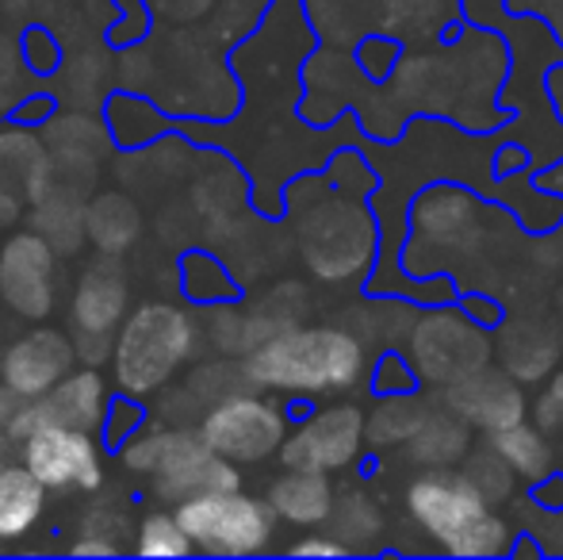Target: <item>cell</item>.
<instances>
[{"instance_id": "cell-1", "label": "cell", "mask_w": 563, "mask_h": 560, "mask_svg": "<svg viewBox=\"0 0 563 560\" xmlns=\"http://www.w3.org/2000/svg\"><path fill=\"white\" fill-rule=\"evenodd\" d=\"M364 369V345L356 334L338 327H291L245 353V373L257 388L296 392H338L356 384Z\"/></svg>"}, {"instance_id": "cell-2", "label": "cell", "mask_w": 563, "mask_h": 560, "mask_svg": "<svg viewBox=\"0 0 563 560\" xmlns=\"http://www.w3.org/2000/svg\"><path fill=\"white\" fill-rule=\"evenodd\" d=\"M196 327L173 304H142L123 319L115 338V384L126 396H150L188 361Z\"/></svg>"}, {"instance_id": "cell-3", "label": "cell", "mask_w": 563, "mask_h": 560, "mask_svg": "<svg viewBox=\"0 0 563 560\" xmlns=\"http://www.w3.org/2000/svg\"><path fill=\"white\" fill-rule=\"evenodd\" d=\"M123 461L131 472L150 476L154 492L165 503H185L203 492H230L238 487V469L223 453L200 438V430H157L142 433L123 449Z\"/></svg>"}, {"instance_id": "cell-4", "label": "cell", "mask_w": 563, "mask_h": 560, "mask_svg": "<svg viewBox=\"0 0 563 560\" xmlns=\"http://www.w3.org/2000/svg\"><path fill=\"white\" fill-rule=\"evenodd\" d=\"M177 523L192 538L196 549L216 557L261 553L273 538V507L250 499L238 487L230 492H203L177 503Z\"/></svg>"}, {"instance_id": "cell-5", "label": "cell", "mask_w": 563, "mask_h": 560, "mask_svg": "<svg viewBox=\"0 0 563 560\" xmlns=\"http://www.w3.org/2000/svg\"><path fill=\"white\" fill-rule=\"evenodd\" d=\"M299 242H303V262L311 265L314 277L345 281V277H356V273L372 262L376 231H372V219L364 216L356 204L330 200V204H319V208L303 219Z\"/></svg>"}, {"instance_id": "cell-6", "label": "cell", "mask_w": 563, "mask_h": 560, "mask_svg": "<svg viewBox=\"0 0 563 560\" xmlns=\"http://www.w3.org/2000/svg\"><path fill=\"white\" fill-rule=\"evenodd\" d=\"M200 438L208 441L216 453H223L234 464H257L280 453L284 438H288V422L273 404L257 396H227L211 404V411L200 422Z\"/></svg>"}, {"instance_id": "cell-7", "label": "cell", "mask_w": 563, "mask_h": 560, "mask_svg": "<svg viewBox=\"0 0 563 560\" xmlns=\"http://www.w3.org/2000/svg\"><path fill=\"white\" fill-rule=\"evenodd\" d=\"M487 358V334L456 311H433L426 319H418L415 330H410V361H415L418 376L430 384H441V388L483 369Z\"/></svg>"}, {"instance_id": "cell-8", "label": "cell", "mask_w": 563, "mask_h": 560, "mask_svg": "<svg viewBox=\"0 0 563 560\" xmlns=\"http://www.w3.org/2000/svg\"><path fill=\"white\" fill-rule=\"evenodd\" d=\"M407 507H410V515L418 518V526H422L430 538H438V546L449 553L460 534L487 515L490 503L483 499V492L464 472L430 469L426 476H418L415 484H410Z\"/></svg>"}, {"instance_id": "cell-9", "label": "cell", "mask_w": 563, "mask_h": 560, "mask_svg": "<svg viewBox=\"0 0 563 560\" xmlns=\"http://www.w3.org/2000/svg\"><path fill=\"white\" fill-rule=\"evenodd\" d=\"M54 254L58 250L38 231H23L0 246V299L20 319H46L58 299L54 284Z\"/></svg>"}, {"instance_id": "cell-10", "label": "cell", "mask_w": 563, "mask_h": 560, "mask_svg": "<svg viewBox=\"0 0 563 560\" xmlns=\"http://www.w3.org/2000/svg\"><path fill=\"white\" fill-rule=\"evenodd\" d=\"M364 441H368V422H364L361 407H327V411L311 415L291 438H284L280 461L284 469L334 472L356 461Z\"/></svg>"}, {"instance_id": "cell-11", "label": "cell", "mask_w": 563, "mask_h": 560, "mask_svg": "<svg viewBox=\"0 0 563 560\" xmlns=\"http://www.w3.org/2000/svg\"><path fill=\"white\" fill-rule=\"evenodd\" d=\"M104 411H108L104 376L89 365V369H81V373H69L66 381H58L46 396L23 404V411L8 426V438L23 441L27 433H35L38 426H74V430L92 433L104 422Z\"/></svg>"}, {"instance_id": "cell-12", "label": "cell", "mask_w": 563, "mask_h": 560, "mask_svg": "<svg viewBox=\"0 0 563 560\" xmlns=\"http://www.w3.org/2000/svg\"><path fill=\"white\" fill-rule=\"evenodd\" d=\"M23 464L43 480L46 487H100V449L89 430L74 426H38L23 438Z\"/></svg>"}, {"instance_id": "cell-13", "label": "cell", "mask_w": 563, "mask_h": 560, "mask_svg": "<svg viewBox=\"0 0 563 560\" xmlns=\"http://www.w3.org/2000/svg\"><path fill=\"white\" fill-rule=\"evenodd\" d=\"M445 407H452L467 426H479L483 433L526 422V396L518 388V376L490 365L445 384Z\"/></svg>"}, {"instance_id": "cell-14", "label": "cell", "mask_w": 563, "mask_h": 560, "mask_svg": "<svg viewBox=\"0 0 563 560\" xmlns=\"http://www.w3.org/2000/svg\"><path fill=\"white\" fill-rule=\"evenodd\" d=\"M74 358H77V342H69L62 330H31L20 342L8 345L0 376L23 399H38L74 373Z\"/></svg>"}, {"instance_id": "cell-15", "label": "cell", "mask_w": 563, "mask_h": 560, "mask_svg": "<svg viewBox=\"0 0 563 560\" xmlns=\"http://www.w3.org/2000/svg\"><path fill=\"white\" fill-rule=\"evenodd\" d=\"M126 299H131V284L126 273L119 270L115 254H104L81 273L74 292V322L77 330L89 334H112L119 322L126 319Z\"/></svg>"}, {"instance_id": "cell-16", "label": "cell", "mask_w": 563, "mask_h": 560, "mask_svg": "<svg viewBox=\"0 0 563 560\" xmlns=\"http://www.w3.org/2000/svg\"><path fill=\"white\" fill-rule=\"evenodd\" d=\"M418 234L441 250H464L479 234V216L475 204L460 188H433L418 200L415 208Z\"/></svg>"}, {"instance_id": "cell-17", "label": "cell", "mask_w": 563, "mask_h": 560, "mask_svg": "<svg viewBox=\"0 0 563 560\" xmlns=\"http://www.w3.org/2000/svg\"><path fill=\"white\" fill-rule=\"evenodd\" d=\"M0 188L31 204L51 193V154L31 131H0Z\"/></svg>"}, {"instance_id": "cell-18", "label": "cell", "mask_w": 563, "mask_h": 560, "mask_svg": "<svg viewBox=\"0 0 563 560\" xmlns=\"http://www.w3.org/2000/svg\"><path fill=\"white\" fill-rule=\"evenodd\" d=\"M268 507L291 526H319L334 510V487H330L327 472L288 469L268 487Z\"/></svg>"}, {"instance_id": "cell-19", "label": "cell", "mask_w": 563, "mask_h": 560, "mask_svg": "<svg viewBox=\"0 0 563 560\" xmlns=\"http://www.w3.org/2000/svg\"><path fill=\"white\" fill-rule=\"evenodd\" d=\"M498 353H503V369L514 373L518 381H541L556 369L560 342L544 322L537 319H510L498 334Z\"/></svg>"}, {"instance_id": "cell-20", "label": "cell", "mask_w": 563, "mask_h": 560, "mask_svg": "<svg viewBox=\"0 0 563 560\" xmlns=\"http://www.w3.org/2000/svg\"><path fill=\"white\" fill-rule=\"evenodd\" d=\"M467 422L452 407H430L418 430L407 438V457L426 469H449L467 457Z\"/></svg>"}, {"instance_id": "cell-21", "label": "cell", "mask_w": 563, "mask_h": 560, "mask_svg": "<svg viewBox=\"0 0 563 560\" xmlns=\"http://www.w3.org/2000/svg\"><path fill=\"white\" fill-rule=\"evenodd\" d=\"M46 503V484L27 469H0V541L23 538L38 523Z\"/></svg>"}, {"instance_id": "cell-22", "label": "cell", "mask_w": 563, "mask_h": 560, "mask_svg": "<svg viewBox=\"0 0 563 560\" xmlns=\"http://www.w3.org/2000/svg\"><path fill=\"white\" fill-rule=\"evenodd\" d=\"M85 231H89V242L100 250V254L119 257L142 231L139 208H134L126 196L104 193L85 208Z\"/></svg>"}, {"instance_id": "cell-23", "label": "cell", "mask_w": 563, "mask_h": 560, "mask_svg": "<svg viewBox=\"0 0 563 560\" xmlns=\"http://www.w3.org/2000/svg\"><path fill=\"white\" fill-rule=\"evenodd\" d=\"M487 441L514 464L518 476L529 480V484H541V480L552 476V446L541 426L514 422V426H506V430H490Z\"/></svg>"}, {"instance_id": "cell-24", "label": "cell", "mask_w": 563, "mask_h": 560, "mask_svg": "<svg viewBox=\"0 0 563 560\" xmlns=\"http://www.w3.org/2000/svg\"><path fill=\"white\" fill-rule=\"evenodd\" d=\"M35 231L58 254H77L81 242L89 239V231H85V208L77 200H69V196H43L35 208Z\"/></svg>"}, {"instance_id": "cell-25", "label": "cell", "mask_w": 563, "mask_h": 560, "mask_svg": "<svg viewBox=\"0 0 563 560\" xmlns=\"http://www.w3.org/2000/svg\"><path fill=\"white\" fill-rule=\"evenodd\" d=\"M330 526H334V538L341 541L345 549H368L372 541L379 538V510L372 507L368 495L361 492H349L334 499V510H330Z\"/></svg>"}, {"instance_id": "cell-26", "label": "cell", "mask_w": 563, "mask_h": 560, "mask_svg": "<svg viewBox=\"0 0 563 560\" xmlns=\"http://www.w3.org/2000/svg\"><path fill=\"white\" fill-rule=\"evenodd\" d=\"M426 411H430V404H422V399L407 396V392H395L387 404L376 407V415L368 419V441L372 446H399V441H407L410 433L418 430V422L426 419Z\"/></svg>"}, {"instance_id": "cell-27", "label": "cell", "mask_w": 563, "mask_h": 560, "mask_svg": "<svg viewBox=\"0 0 563 560\" xmlns=\"http://www.w3.org/2000/svg\"><path fill=\"white\" fill-rule=\"evenodd\" d=\"M460 472H464V476L479 487L483 499H487L490 507L510 499L514 484H518V472H514V464L506 461V457L498 453L490 441L483 449H472V453L464 457V469H460Z\"/></svg>"}, {"instance_id": "cell-28", "label": "cell", "mask_w": 563, "mask_h": 560, "mask_svg": "<svg viewBox=\"0 0 563 560\" xmlns=\"http://www.w3.org/2000/svg\"><path fill=\"white\" fill-rule=\"evenodd\" d=\"M134 549H139L142 557H185V553H192L196 546L185 534V526L177 523V515H150V518H142Z\"/></svg>"}, {"instance_id": "cell-29", "label": "cell", "mask_w": 563, "mask_h": 560, "mask_svg": "<svg viewBox=\"0 0 563 560\" xmlns=\"http://www.w3.org/2000/svg\"><path fill=\"white\" fill-rule=\"evenodd\" d=\"M115 353L112 334H89V330H77V358L89 361V365H100Z\"/></svg>"}, {"instance_id": "cell-30", "label": "cell", "mask_w": 563, "mask_h": 560, "mask_svg": "<svg viewBox=\"0 0 563 560\" xmlns=\"http://www.w3.org/2000/svg\"><path fill=\"white\" fill-rule=\"evenodd\" d=\"M379 373L387 376V381H376V388L379 392H387V388H395V392H407L410 384H415V376H410V369H407V361L402 358H384V369H379Z\"/></svg>"}, {"instance_id": "cell-31", "label": "cell", "mask_w": 563, "mask_h": 560, "mask_svg": "<svg viewBox=\"0 0 563 560\" xmlns=\"http://www.w3.org/2000/svg\"><path fill=\"white\" fill-rule=\"evenodd\" d=\"M291 553L296 557H341V553H349V549L341 546L338 538H307V541H296Z\"/></svg>"}, {"instance_id": "cell-32", "label": "cell", "mask_w": 563, "mask_h": 560, "mask_svg": "<svg viewBox=\"0 0 563 560\" xmlns=\"http://www.w3.org/2000/svg\"><path fill=\"white\" fill-rule=\"evenodd\" d=\"M533 415H537V426H541L544 433L563 430V407H560V399L552 396V392L541 399V404H537V411H533Z\"/></svg>"}, {"instance_id": "cell-33", "label": "cell", "mask_w": 563, "mask_h": 560, "mask_svg": "<svg viewBox=\"0 0 563 560\" xmlns=\"http://www.w3.org/2000/svg\"><path fill=\"white\" fill-rule=\"evenodd\" d=\"M69 553H74V557H112L115 541L97 538V534H85V538H77L74 546H69Z\"/></svg>"}, {"instance_id": "cell-34", "label": "cell", "mask_w": 563, "mask_h": 560, "mask_svg": "<svg viewBox=\"0 0 563 560\" xmlns=\"http://www.w3.org/2000/svg\"><path fill=\"white\" fill-rule=\"evenodd\" d=\"M23 404H27V399H23L20 392L8 388V384L0 381V426H4V430H8V426H12L15 415L23 411Z\"/></svg>"}, {"instance_id": "cell-35", "label": "cell", "mask_w": 563, "mask_h": 560, "mask_svg": "<svg viewBox=\"0 0 563 560\" xmlns=\"http://www.w3.org/2000/svg\"><path fill=\"white\" fill-rule=\"evenodd\" d=\"M15 69H20V62H15V51L0 39V92L12 89L15 81Z\"/></svg>"}, {"instance_id": "cell-36", "label": "cell", "mask_w": 563, "mask_h": 560, "mask_svg": "<svg viewBox=\"0 0 563 560\" xmlns=\"http://www.w3.org/2000/svg\"><path fill=\"white\" fill-rule=\"evenodd\" d=\"M537 499L544 503V507H552V510H560L563 507V480H541V492H537Z\"/></svg>"}, {"instance_id": "cell-37", "label": "cell", "mask_w": 563, "mask_h": 560, "mask_svg": "<svg viewBox=\"0 0 563 560\" xmlns=\"http://www.w3.org/2000/svg\"><path fill=\"white\" fill-rule=\"evenodd\" d=\"M20 204L23 200H15L12 193H4V188H0V227H8L15 216H20Z\"/></svg>"}, {"instance_id": "cell-38", "label": "cell", "mask_w": 563, "mask_h": 560, "mask_svg": "<svg viewBox=\"0 0 563 560\" xmlns=\"http://www.w3.org/2000/svg\"><path fill=\"white\" fill-rule=\"evenodd\" d=\"M549 392L560 399V407H563V369H560V373H552V388Z\"/></svg>"}, {"instance_id": "cell-39", "label": "cell", "mask_w": 563, "mask_h": 560, "mask_svg": "<svg viewBox=\"0 0 563 560\" xmlns=\"http://www.w3.org/2000/svg\"><path fill=\"white\" fill-rule=\"evenodd\" d=\"M0 369H4V353H0Z\"/></svg>"}, {"instance_id": "cell-40", "label": "cell", "mask_w": 563, "mask_h": 560, "mask_svg": "<svg viewBox=\"0 0 563 560\" xmlns=\"http://www.w3.org/2000/svg\"><path fill=\"white\" fill-rule=\"evenodd\" d=\"M0 469H4V461H0Z\"/></svg>"}]
</instances>
